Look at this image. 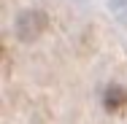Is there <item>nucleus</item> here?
<instances>
[{"label": "nucleus", "instance_id": "nucleus-1", "mask_svg": "<svg viewBox=\"0 0 127 124\" xmlns=\"http://www.w3.org/2000/svg\"><path fill=\"white\" fill-rule=\"evenodd\" d=\"M16 27H19V35H25L27 41H30V38H35V35L46 27V16H43V14H38V11H27V14L19 16Z\"/></svg>", "mask_w": 127, "mask_h": 124}, {"label": "nucleus", "instance_id": "nucleus-2", "mask_svg": "<svg viewBox=\"0 0 127 124\" xmlns=\"http://www.w3.org/2000/svg\"><path fill=\"white\" fill-rule=\"evenodd\" d=\"M103 105H105V111H111V113H122L127 108V89L119 86V84H111V86L105 89V95H103Z\"/></svg>", "mask_w": 127, "mask_h": 124}]
</instances>
